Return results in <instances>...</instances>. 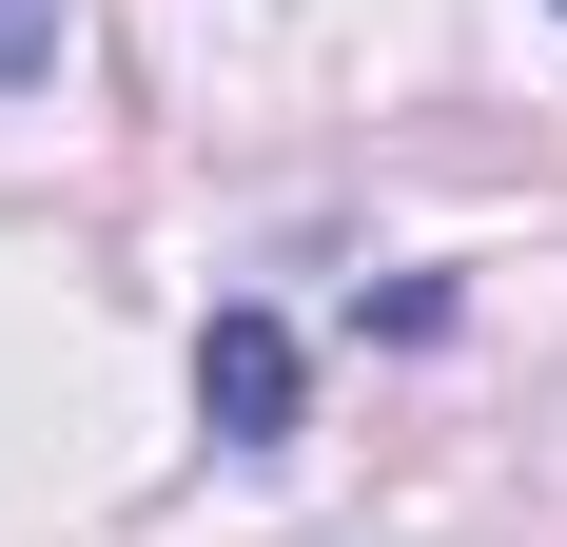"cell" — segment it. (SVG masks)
I'll use <instances>...</instances> for the list:
<instances>
[{
	"label": "cell",
	"instance_id": "obj_1",
	"mask_svg": "<svg viewBox=\"0 0 567 547\" xmlns=\"http://www.w3.org/2000/svg\"><path fill=\"white\" fill-rule=\"evenodd\" d=\"M196 431H216V450H293V313L235 293V313L196 332Z\"/></svg>",
	"mask_w": 567,
	"mask_h": 547
},
{
	"label": "cell",
	"instance_id": "obj_2",
	"mask_svg": "<svg viewBox=\"0 0 567 547\" xmlns=\"http://www.w3.org/2000/svg\"><path fill=\"white\" fill-rule=\"evenodd\" d=\"M40 40H59V0H0V79H40Z\"/></svg>",
	"mask_w": 567,
	"mask_h": 547
}]
</instances>
